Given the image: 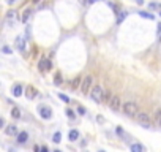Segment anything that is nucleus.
Segmentation results:
<instances>
[{
	"mask_svg": "<svg viewBox=\"0 0 161 152\" xmlns=\"http://www.w3.org/2000/svg\"><path fill=\"white\" fill-rule=\"evenodd\" d=\"M14 45H16V49L18 51H25V38L22 37V35H19V37H16V41H14Z\"/></svg>",
	"mask_w": 161,
	"mask_h": 152,
	"instance_id": "obj_9",
	"label": "nucleus"
},
{
	"mask_svg": "<svg viewBox=\"0 0 161 152\" xmlns=\"http://www.w3.org/2000/svg\"><path fill=\"white\" fill-rule=\"evenodd\" d=\"M32 2H33V3H38V2H40V0H32Z\"/></svg>",
	"mask_w": 161,
	"mask_h": 152,
	"instance_id": "obj_35",
	"label": "nucleus"
},
{
	"mask_svg": "<svg viewBox=\"0 0 161 152\" xmlns=\"http://www.w3.org/2000/svg\"><path fill=\"white\" fill-rule=\"evenodd\" d=\"M5 133L8 135V136H16L18 135V127L11 124V125H8V127L5 128Z\"/></svg>",
	"mask_w": 161,
	"mask_h": 152,
	"instance_id": "obj_12",
	"label": "nucleus"
},
{
	"mask_svg": "<svg viewBox=\"0 0 161 152\" xmlns=\"http://www.w3.org/2000/svg\"><path fill=\"white\" fill-rule=\"evenodd\" d=\"M137 111H139V108H137V103L136 101H127L123 105V113L128 114V116H134Z\"/></svg>",
	"mask_w": 161,
	"mask_h": 152,
	"instance_id": "obj_4",
	"label": "nucleus"
},
{
	"mask_svg": "<svg viewBox=\"0 0 161 152\" xmlns=\"http://www.w3.org/2000/svg\"><path fill=\"white\" fill-rule=\"evenodd\" d=\"M90 87H92V74H87L85 78H82L79 89H81V92H82L84 95H87V94L90 92Z\"/></svg>",
	"mask_w": 161,
	"mask_h": 152,
	"instance_id": "obj_3",
	"label": "nucleus"
},
{
	"mask_svg": "<svg viewBox=\"0 0 161 152\" xmlns=\"http://www.w3.org/2000/svg\"><path fill=\"white\" fill-rule=\"evenodd\" d=\"M2 51H3L5 54H11V52H13L10 46H3V48H2Z\"/></svg>",
	"mask_w": 161,
	"mask_h": 152,
	"instance_id": "obj_26",
	"label": "nucleus"
},
{
	"mask_svg": "<svg viewBox=\"0 0 161 152\" xmlns=\"http://www.w3.org/2000/svg\"><path fill=\"white\" fill-rule=\"evenodd\" d=\"M38 70L40 71H51L52 70V62L49 60V59H46V57H43L40 60V64H38Z\"/></svg>",
	"mask_w": 161,
	"mask_h": 152,
	"instance_id": "obj_6",
	"label": "nucleus"
},
{
	"mask_svg": "<svg viewBox=\"0 0 161 152\" xmlns=\"http://www.w3.org/2000/svg\"><path fill=\"white\" fill-rule=\"evenodd\" d=\"M137 13H139V16H142V18H145V19H150V21L155 19V16L150 15V13H147V11H137Z\"/></svg>",
	"mask_w": 161,
	"mask_h": 152,
	"instance_id": "obj_20",
	"label": "nucleus"
},
{
	"mask_svg": "<svg viewBox=\"0 0 161 152\" xmlns=\"http://www.w3.org/2000/svg\"><path fill=\"white\" fill-rule=\"evenodd\" d=\"M52 141H54V143H60V141H62V133H60V132H55L54 136H52Z\"/></svg>",
	"mask_w": 161,
	"mask_h": 152,
	"instance_id": "obj_22",
	"label": "nucleus"
},
{
	"mask_svg": "<svg viewBox=\"0 0 161 152\" xmlns=\"http://www.w3.org/2000/svg\"><path fill=\"white\" fill-rule=\"evenodd\" d=\"M24 92H25V97H27V98H29V100H33V98H35V97H37V95H38V92H37V89H35L33 86H27V87L24 89Z\"/></svg>",
	"mask_w": 161,
	"mask_h": 152,
	"instance_id": "obj_8",
	"label": "nucleus"
},
{
	"mask_svg": "<svg viewBox=\"0 0 161 152\" xmlns=\"http://www.w3.org/2000/svg\"><path fill=\"white\" fill-rule=\"evenodd\" d=\"M117 135L120 136V138H128V136H127V133H125V132H123V130H122L120 127H117Z\"/></svg>",
	"mask_w": 161,
	"mask_h": 152,
	"instance_id": "obj_23",
	"label": "nucleus"
},
{
	"mask_svg": "<svg viewBox=\"0 0 161 152\" xmlns=\"http://www.w3.org/2000/svg\"><path fill=\"white\" fill-rule=\"evenodd\" d=\"M41 150H43V152H47V150H49V149H47V147H46V146H41Z\"/></svg>",
	"mask_w": 161,
	"mask_h": 152,
	"instance_id": "obj_31",
	"label": "nucleus"
},
{
	"mask_svg": "<svg viewBox=\"0 0 161 152\" xmlns=\"http://www.w3.org/2000/svg\"><path fill=\"white\" fill-rule=\"evenodd\" d=\"M117 15H118V18H117V24H122V21H125V19H127L128 13H127V11H118Z\"/></svg>",
	"mask_w": 161,
	"mask_h": 152,
	"instance_id": "obj_17",
	"label": "nucleus"
},
{
	"mask_svg": "<svg viewBox=\"0 0 161 152\" xmlns=\"http://www.w3.org/2000/svg\"><path fill=\"white\" fill-rule=\"evenodd\" d=\"M136 3H137V5H142V3H144V0H136Z\"/></svg>",
	"mask_w": 161,
	"mask_h": 152,
	"instance_id": "obj_32",
	"label": "nucleus"
},
{
	"mask_svg": "<svg viewBox=\"0 0 161 152\" xmlns=\"http://www.w3.org/2000/svg\"><path fill=\"white\" fill-rule=\"evenodd\" d=\"M90 97L95 103H101L103 101V97H104V89L101 86H95L90 89Z\"/></svg>",
	"mask_w": 161,
	"mask_h": 152,
	"instance_id": "obj_2",
	"label": "nucleus"
},
{
	"mask_svg": "<svg viewBox=\"0 0 161 152\" xmlns=\"http://www.w3.org/2000/svg\"><path fill=\"white\" fill-rule=\"evenodd\" d=\"M5 127V119L3 117H0V128H3Z\"/></svg>",
	"mask_w": 161,
	"mask_h": 152,
	"instance_id": "obj_30",
	"label": "nucleus"
},
{
	"mask_svg": "<svg viewBox=\"0 0 161 152\" xmlns=\"http://www.w3.org/2000/svg\"><path fill=\"white\" fill-rule=\"evenodd\" d=\"M159 6H161V3H150L149 8L150 10H159Z\"/></svg>",
	"mask_w": 161,
	"mask_h": 152,
	"instance_id": "obj_24",
	"label": "nucleus"
},
{
	"mask_svg": "<svg viewBox=\"0 0 161 152\" xmlns=\"http://www.w3.org/2000/svg\"><path fill=\"white\" fill-rule=\"evenodd\" d=\"M30 16H32V10H25V11H24V15L21 16V21H22V22H27Z\"/></svg>",
	"mask_w": 161,
	"mask_h": 152,
	"instance_id": "obj_18",
	"label": "nucleus"
},
{
	"mask_svg": "<svg viewBox=\"0 0 161 152\" xmlns=\"http://www.w3.org/2000/svg\"><path fill=\"white\" fill-rule=\"evenodd\" d=\"M62 82H63V78H62V74H60V73H55V76H54V84H55V86H60Z\"/></svg>",
	"mask_w": 161,
	"mask_h": 152,
	"instance_id": "obj_19",
	"label": "nucleus"
},
{
	"mask_svg": "<svg viewBox=\"0 0 161 152\" xmlns=\"http://www.w3.org/2000/svg\"><path fill=\"white\" fill-rule=\"evenodd\" d=\"M78 113L81 116H85V108H84V106H78Z\"/></svg>",
	"mask_w": 161,
	"mask_h": 152,
	"instance_id": "obj_27",
	"label": "nucleus"
},
{
	"mask_svg": "<svg viewBox=\"0 0 161 152\" xmlns=\"http://www.w3.org/2000/svg\"><path fill=\"white\" fill-rule=\"evenodd\" d=\"M81 81H82L81 76H76V78L71 81V89H73V91H74V89H79V86H81Z\"/></svg>",
	"mask_w": 161,
	"mask_h": 152,
	"instance_id": "obj_14",
	"label": "nucleus"
},
{
	"mask_svg": "<svg viewBox=\"0 0 161 152\" xmlns=\"http://www.w3.org/2000/svg\"><path fill=\"white\" fill-rule=\"evenodd\" d=\"M65 113H66V116H68V117H74V111H73V109H69V108H68Z\"/></svg>",
	"mask_w": 161,
	"mask_h": 152,
	"instance_id": "obj_29",
	"label": "nucleus"
},
{
	"mask_svg": "<svg viewBox=\"0 0 161 152\" xmlns=\"http://www.w3.org/2000/svg\"><path fill=\"white\" fill-rule=\"evenodd\" d=\"M22 91H24V89H22V86H21V84H14V86H13L11 94H13V97H16V98H18V97L22 95Z\"/></svg>",
	"mask_w": 161,
	"mask_h": 152,
	"instance_id": "obj_11",
	"label": "nucleus"
},
{
	"mask_svg": "<svg viewBox=\"0 0 161 152\" xmlns=\"http://www.w3.org/2000/svg\"><path fill=\"white\" fill-rule=\"evenodd\" d=\"M16 136H18V143H19V144H25L27 140H29V133H27V132H21V133H18Z\"/></svg>",
	"mask_w": 161,
	"mask_h": 152,
	"instance_id": "obj_13",
	"label": "nucleus"
},
{
	"mask_svg": "<svg viewBox=\"0 0 161 152\" xmlns=\"http://www.w3.org/2000/svg\"><path fill=\"white\" fill-rule=\"evenodd\" d=\"M159 16H161V6H159Z\"/></svg>",
	"mask_w": 161,
	"mask_h": 152,
	"instance_id": "obj_36",
	"label": "nucleus"
},
{
	"mask_svg": "<svg viewBox=\"0 0 161 152\" xmlns=\"http://www.w3.org/2000/svg\"><path fill=\"white\" fill-rule=\"evenodd\" d=\"M130 147H131L133 152H145V147L142 146V144H137V143L136 144H131Z\"/></svg>",
	"mask_w": 161,
	"mask_h": 152,
	"instance_id": "obj_15",
	"label": "nucleus"
},
{
	"mask_svg": "<svg viewBox=\"0 0 161 152\" xmlns=\"http://www.w3.org/2000/svg\"><path fill=\"white\" fill-rule=\"evenodd\" d=\"M68 138H69V141H76L79 138V132H78V130H69Z\"/></svg>",
	"mask_w": 161,
	"mask_h": 152,
	"instance_id": "obj_16",
	"label": "nucleus"
},
{
	"mask_svg": "<svg viewBox=\"0 0 161 152\" xmlns=\"http://www.w3.org/2000/svg\"><path fill=\"white\" fill-rule=\"evenodd\" d=\"M95 2H96V0H89V2H87V3L90 5V3H95Z\"/></svg>",
	"mask_w": 161,
	"mask_h": 152,
	"instance_id": "obj_34",
	"label": "nucleus"
},
{
	"mask_svg": "<svg viewBox=\"0 0 161 152\" xmlns=\"http://www.w3.org/2000/svg\"><path fill=\"white\" fill-rule=\"evenodd\" d=\"M38 114L41 116V119H51L52 117V109L47 105H40L38 106Z\"/></svg>",
	"mask_w": 161,
	"mask_h": 152,
	"instance_id": "obj_5",
	"label": "nucleus"
},
{
	"mask_svg": "<svg viewBox=\"0 0 161 152\" xmlns=\"http://www.w3.org/2000/svg\"><path fill=\"white\" fill-rule=\"evenodd\" d=\"M109 108L114 109V111H120V108H122V100H120V97H118V95H114L112 98H109Z\"/></svg>",
	"mask_w": 161,
	"mask_h": 152,
	"instance_id": "obj_7",
	"label": "nucleus"
},
{
	"mask_svg": "<svg viewBox=\"0 0 161 152\" xmlns=\"http://www.w3.org/2000/svg\"><path fill=\"white\" fill-rule=\"evenodd\" d=\"M134 116H136V122L139 124V125H142L144 128H150L152 127V119H150V116L147 114V113L137 111Z\"/></svg>",
	"mask_w": 161,
	"mask_h": 152,
	"instance_id": "obj_1",
	"label": "nucleus"
},
{
	"mask_svg": "<svg viewBox=\"0 0 161 152\" xmlns=\"http://www.w3.org/2000/svg\"><path fill=\"white\" fill-rule=\"evenodd\" d=\"M11 116H13V117H14V119H19V117H21V109L14 106V108H13V109H11Z\"/></svg>",
	"mask_w": 161,
	"mask_h": 152,
	"instance_id": "obj_21",
	"label": "nucleus"
},
{
	"mask_svg": "<svg viewBox=\"0 0 161 152\" xmlns=\"http://www.w3.org/2000/svg\"><path fill=\"white\" fill-rule=\"evenodd\" d=\"M156 124L161 127V111H156Z\"/></svg>",
	"mask_w": 161,
	"mask_h": 152,
	"instance_id": "obj_28",
	"label": "nucleus"
},
{
	"mask_svg": "<svg viewBox=\"0 0 161 152\" xmlns=\"http://www.w3.org/2000/svg\"><path fill=\"white\" fill-rule=\"evenodd\" d=\"M14 19H16V11L14 10H10L8 13H6V16H5V22L8 24V25H13Z\"/></svg>",
	"mask_w": 161,
	"mask_h": 152,
	"instance_id": "obj_10",
	"label": "nucleus"
},
{
	"mask_svg": "<svg viewBox=\"0 0 161 152\" xmlns=\"http://www.w3.org/2000/svg\"><path fill=\"white\" fill-rule=\"evenodd\" d=\"M6 2H8V3L11 5V3H14V2H16V0H6Z\"/></svg>",
	"mask_w": 161,
	"mask_h": 152,
	"instance_id": "obj_33",
	"label": "nucleus"
},
{
	"mask_svg": "<svg viewBox=\"0 0 161 152\" xmlns=\"http://www.w3.org/2000/svg\"><path fill=\"white\" fill-rule=\"evenodd\" d=\"M59 98H60V100H63L65 103H69V98H68L65 94H59Z\"/></svg>",
	"mask_w": 161,
	"mask_h": 152,
	"instance_id": "obj_25",
	"label": "nucleus"
}]
</instances>
